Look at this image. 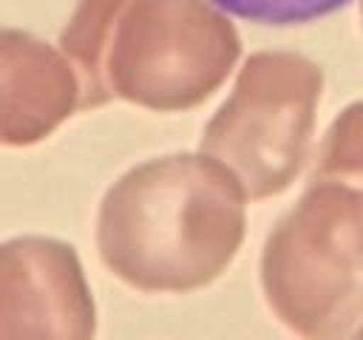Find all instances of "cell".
Wrapping results in <instances>:
<instances>
[{
	"mask_svg": "<svg viewBox=\"0 0 363 340\" xmlns=\"http://www.w3.org/2000/svg\"><path fill=\"white\" fill-rule=\"evenodd\" d=\"M60 48L79 76L82 110L122 99L182 113L227 82L241 37L213 0H77Z\"/></svg>",
	"mask_w": 363,
	"mask_h": 340,
	"instance_id": "2",
	"label": "cell"
},
{
	"mask_svg": "<svg viewBox=\"0 0 363 340\" xmlns=\"http://www.w3.org/2000/svg\"><path fill=\"white\" fill-rule=\"evenodd\" d=\"M227 14L258 26H303L340 11L352 0H213Z\"/></svg>",
	"mask_w": 363,
	"mask_h": 340,
	"instance_id": "8",
	"label": "cell"
},
{
	"mask_svg": "<svg viewBox=\"0 0 363 340\" xmlns=\"http://www.w3.org/2000/svg\"><path fill=\"white\" fill-rule=\"evenodd\" d=\"M82 110L71 60L23 28H0V147H28Z\"/></svg>",
	"mask_w": 363,
	"mask_h": 340,
	"instance_id": "6",
	"label": "cell"
},
{
	"mask_svg": "<svg viewBox=\"0 0 363 340\" xmlns=\"http://www.w3.org/2000/svg\"><path fill=\"white\" fill-rule=\"evenodd\" d=\"M247 193L207 153H167L122 173L96 212L105 269L145 295L218 280L247 235Z\"/></svg>",
	"mask_w": 363,
	"mask_h": 340,
	"instance_id": "1",
	"label": "cell"
},
{
	"mask_svg": "<svg viewBox=\"0 0 363 340\" xmlns=\"http://www.w3.org/2000/svg\"><path fill=\"white\" fill-rule=\"evenodd\" d=\"M360 14H363V0H360Z\"/></svg>",
	"mask_w": 363,
	"mask_h": 340,
	"instance_id": "9",
	"label": "cell"
},
{
	"mask_svg": "<svg viewBox=\"0 0 363 340\" xmlns=\"http://www.w3.org/2000/svg\"><path fill=\"white\" fill-rule=\"evenodd\" d=\"M315 178H363V99L346 105L329 125L315 162Z\"/></svg>",
	"mask_w": 363,
	"mask_h": 340,
	"instance_id": "7",
	"label": "cell"
},
{
	"mask_svg": "<svg viewBox=\"0 0 363 340\" xmlns=\"http://www.w3.org/2000/svg\"><path fill=\"white\" fill-rule=\"evenodd\" d=\"M96 303L77 249L45 235L0 241V337L88 340Z\"/></svg>",
	"mask_w": 363,
	"mask_h": 340,
	"instance_id": "5",
	"label": "cell"
},
{
	"mask_svg": "<svg viewBox=\"0 0 363 340\" xmlns=\"http://www.w3.org/2000/svg\"><path fill=\"white\" fill-rule=\"evenodd\" d=\"M323 68L295 51L244 60L233 91L201 130L199 150L221 162L250 201L284 193L306 164Z\"/></svg>",
	"mask_w": 363,
	"mask_h": 340,
	"instance_id": "4",
	"label": "cell"
},
{
	"mask_svg": "<svg viewBox=\"0 0 363 340\" xmlns=\"http://www.w3.org/2000/svg\"><path fill=\"white\" fill-rule=\"evenodd\" d=\"M261 289L278 323L301 337L363 334V190L312 178L267 235Z\"/></svg>",
	"mask_w": 363,
	"mask_h": 340,
	"instance_id": "3",
	"label": "cell"
}]
</instances>
